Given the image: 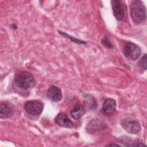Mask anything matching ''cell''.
Segmentation results:
<instances>
[{
	"instance_id": "16",
	"label": "cell",
	"mask_w": 147,
	"mask_h": 147,
	"mask_svg": "<svg viewBox=\"0 0 147 147\" xmlns=\"http://www.w3.org/2000/svg\"><path fill=\"white\" fill-rule=\"evenodd\" d=\"M129 146H145L146 145L144 144V143H142V142H136L134 144H132Z\"/></svg>"
},
{
	"instance_id": "12",
	"label": "cell",
	"mask_w": 147,
	"mask_h": 147,
	"mask_svg": "<svg viewBox=\"0 0 147 147\" xmlns=\"http://www.w3.org/2000/svg\"><path fill=\"white\" fill-rule=\"evenodd\" d=\"M84 110L82 105L80 103L76 104L71 111V115L75 119H80L84 114Z\"/></svg>"
},
{
	"instance_id": "4",
	"label": "cell",
	"mask_w": 147,
	"mask_h": 147,
	"mask_svg": "<svg viewBox=\"0 0 147 147\" xmlns=\"http://www.w3.org/2000/svg\"><path fill=\"white\" fill-rule=\"evenodd\" d=\"M26 111L31 115H40L44 109V104L38 100H31L27 101L24 105Z\"/></svg>"
},
{
	"instance_id": "17",
	"label": "cell",
	"mask_w": 147,
	"mask_h": 147,
	"mask_svg": "<svg viewBox=\"0 0 147 147\" xmlns=\"http://www.w3.org/2000/svg\"><path fill=\"white\" fill-rule=\"evenodd\" d=\"M108 146H119V145H118V144H110L109 145H108Z\"/></svg>"
},
{
	"instance_id": "2",
	"label": "cell",
	"mask_w": 147,
	"mask_h": 147,
	"mask_svg": "<svg viewBox=\"0 0 147 147\" xmlns=\"http://www.w3.org/2000/svg\"><path fill=\"white\" fill-rule=\"evenodd\" d=\"M14 82L17 87L25 90L32 88L36 84L34 78L27 71H21L16 74Z\"/></svg>"
},
{
	"instance_id": "11",
	"label": "cell",
	"mask_w": 147,
	"mask_h": 147,
	"mask_svg": "<svg viewBox=\"0 0 147 147\" xmlns=\"http://www.w3.org/2000/svg\"><path fill=\"white\" fill-rule=\"evenodd\" d=\"M13 110L11 106L6 103H1L0 105V117L7 118L12 115Z\"/></svg>"
},
{
	"instance_id": "3",
	"label": "cell",
	"mask_w": 147,
	"mask_h": 147,
	"mask_svg": "<svg viewBox=\"0 0 147 147\" xmlns=\"http://www.w3.org/2000/svg\"><path fill=\"white\" fill-rule=\"evenodd\" d=\"M126 57L131 60H137L141 55V49L138 46L131 42H126L122 48Z\"/></svg>"
},
{
	"instance_id": "10",
	"label": "cell",
	"mask_w": 147,
	"mask_h": 147,
	"mask_svg": "<svg viewBox=\"0 0 147 147\" xmlns=\"http://www.w3.org/2000/svg\"><path fill=\"white\" fill-rule=\"evenodd\" d=\"M47 96L49 99L53 102H58L62 98L61 91L59 87L52 86L49 88L47 92Z\"/></svg>"
},
{
	"instance_id": "7",
	"label": "cell",
	"mask_w": 147,
	"mask_h": 147,
	"mask_svg": "<svg viewBox=\"0 0 147 147\" xmlns=\"http://www.w3.org/2000/svg\"><path fill=\"white\" fill-rule=\"evenodd\" d=\"M106 123L99 119H92L90 121L86 127V130L88 133H94L103 130L106 128Z\"/></svg>"
},
{
	"instance_id": "8",
	"label": "cell",
	"mask_w": 147,
	"mask_h": 147,
	"mask_svg": "<svg viewBox=\"0 0 147 147\" xmlns=\"http://www.w3.org/2000/svg\"><path fill=\"white\" fill-rule=\"evenodd\" d=\"M116 109V102L114 99L112 98L106 99L102 106V113L107 116L112 115Z\"/></svg>"
},
{
	"instance_id": "14",
	"label": "cell",
	"mask_w": 147,
	"mask_h": 147,
	"mask_svg": "<svg viewBox=\"0 0 147 147\" xmlns=\"http://www.w3.org/2000/svg\"><path fill=\"white\" fill-rule=\"evenodd\" d=\"M139 66L144 70L146 69V54H145L138 62Z\"/></svg>"
},
{
	"instance_id": "5",
	"label": "cell",
	"mask_w": 147,
	"mask_h": 147,
	"mask_svg": "<svg viewBox=\"0 0 147 147\" xmlns=\"http://www.w3.org/2000/svg\"><path fill=\"white\" fill-rule=\"evenodd\" d=\"M121 126L127 132L131 134H136L141 130V125L138 121L123 119Z\"/></svg>"
},
{
	"instance_id": "15",
	"label": "cell",
	"mask_w": 147,
	"mask_h": 147,
	"mask_svg": "<svg viewBox=\"0 0 147 147\" xmlns=\"http://www.w3.org/2000/svg\"><path fill=\"white\" fill-rule=\"evenodd\" d=\"M102 44L106 47L109 48H113V45L111 44V42L109 40L108 37L107 36H105V37L101 41Z\"/></svg>"
},
{
	"instance_id": "1",
	"label": "cell",
	"mask_w": 147,
	"mask_h": 147,
	"mask_svg": "<svg viewBox=\"0 0 147 147\" xmlns=\"http://www.w3.org/2000/svg\"><path fill=\"white\" fill-rule=\"evenodd\" d=\"M130 16L133 21L139 24L146 20V12L144 3L140 0L132 1L130 4Z\"/></svg>"
},
{
	"instance_id": "9",
	"label": "cell",
	"mask_w": 147,
	"mask_h": 147,
	"mask_svg": "<svg viewBox=\"0 0 147 147\" xmlns=\"http://www.w3.org/2000/svg\"><path fill=\"white\" fill-rule=\"evenodd\" d=\"M55 121L61 127L71 128L74 126L73 122L68 118L67 115L63 113H59L55 118Z\"/></svg>"
},
{
	"instance_id": "13",
	"label": "cell",
	"mask_w": 147,
	"mask_h": 147,
	"mask_svg": "<svg viewBox=\"0 0 147 147\" xmlns=\"http://www.w3.org/2000/svg\"><path fill=\"white\" fill-rule=\"evenodd\" d=\"M59 33L60 34H61V35H63L64 37H67V38H69L71 40H72V41H73V42H76V43H78V44H86V42H85V41H82V40H78V39H76V38H74V37H71V36H68L67 34H66V33H64V32H61V31H59Z\"/></svg>"
},
{
	"instance_id": "6",
	"label": "cell",
	"mask_w": 147,
	"mask_h": 147,
	"mask_svg": "<svg viewBox=\"0 0 147 147\" xmlns=\"http://www.w3.org/2000/svg\"><path fill=\"white\" fill-rule=\"evenodd\" d=\"M111 4L114 17L118 21L122 20L125 16V10L122 1L113 0L111 1Z\"/></svg>"
}]
</instances>
